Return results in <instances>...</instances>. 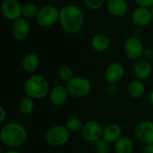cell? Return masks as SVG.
<instances>
[{"label":"cell","instance_id":"1f68e13d","mask_svg":"<svg viewBox=\"0 0 153 153\" xmlns=\"http://www.w3.org/2000/svg\"><path fill=\"white\" fill-rule=\"evenodd\" d=\"M143 153H153V143L144 145L143 149Z\"/></svg>","mask_w":153,"mask_h":153},{"label":"cell","instance_id":"5b68a950","mask_svg":"<svg viewBox=\"0 0 153 153\" xmlns=\"http://www.w3.org/2000/svg\"><path fill=\"white\" fill-rule=\"evenodd\" d=\"M65 87L69 95L75 99H82L88 96L92 89L90 80L83 76H74L72 80L66 82Z\"/></svg>","mask_w":153,"mask_h":153},{"label":"cell","instance_id":"cb8c5ba5","mask_svg":"<svg viewBox=\"0 0 153 153\" xmlns=\"http://www.w3.org/2000/svg\"><path fill=\"white\" fill-rule=\"evenodd\" d=\"M83 124L84 123H82V119L78 117H71L67 119L65 126L70 133H77L82 131Z\"/></svg>","mask_w":153,"mask_h":153},{"label":"cell","instance_id":"603a6c76","mask_svg":"<svg viewBox=\"0 0 153 153\" xmlns=\"http://www.w3.org/2000/svg\"><path fill=\"white\" fill-rule=\"evenodd\" d=\"M39 10V8L38 7L37 4H35L33 3H26V4H22V17L27 19V20L36 18V16L38 15Z\"/></svg>","mask_w":153,"mask_h":153},{"label":"cell","instance_id":"277c9868","mask_svg":"<svg viewBox=\"0 0 153 153\" xmlns=\"http://www.w3.org/2000/svg\"><path fill=\"white\" fill-rule=\"evenodd\" d=\"M71 133L63 125H56L47 130L45 133L46 143L52 147H62L65 146L70 140Z\"/></svg>","mask_w":153,"mask_h":153},{"label":"cell","instance_id":"e0dca14e","mask_svg":"<svg viewBox=\"0 0 153 153\" xmlns=\"http://www.w3.org/2000/svg\"><path fill=\"white\" fill-rule=\"evenodd\" d=\"M110 39L103 33H98L94 35L91 39V48L99 53H102L107 51L110 47Z\"/></svg>","mask_w":153,"mask_h":153},{"label":"cell","instance_id":"f546056e","mask_svg":"<svg viewBox=\"0 0 153 153\" xmlns=\"http://www.w3.org/2000/svg\"><path fill=\"white\" fill-rule=\"evenodd\" d=\"M117 86L116 84H108L107 87V93L109 96H114L117 93Z\"/></svg>","mask_w":153,"mask_h":153},{"label":"cell","instance_id":"4dcf8cb0","mask_svg":"<svg viewBox=\"0 0 153 153\" xmlns=\"http://www.w3.org/2000/svg\"><path fill=\"white\" fill-rule=\"evenodd\" d=\"M7 114H6V110L4 108V106H0V123L4 124L5 119H6Z\"/></svg>","mask_w":153,"mask_h":153},{"label":"cell","instance_id":"d590c367","mask_svg":"<svg viewBox=\"0 0 153 153\" xmlns=\"http://www.w3.org/2000/svg\"><path fill=\"white\" fill-rule=\"evenodd\" d=\"M46 1H48V2H56V1H58V0H46Z\"/></svg>","mask_w":153,"mask_h":153},{"label":"cell","instance_id":"d4e9b609","mask_svg":"<svg viewBox=\"0 0 153 153\" xmlns=\"http://www.w3.org/2000/svg\"><path fill=\"white\" fill-rule=\"evenodd\" d=\"M57 73H58L59 78H60L62 81L65 82H69L70 80H72V79L74 77L73 69H72L71 67L67 66V65L61 66V67L58 69V72H57Z\"/></svg>","mask_w":153,"mask_h":153},{"label":"cell","instance_id":"7402d4cb","mask_svg":"<svg viewBox=\"0 0 153 153\" xmlns=\"http://www.w3.org/2000/svg\"><path fill=\"white\" fill-rule=\"evenodd\" d=\"M18 108H19V111H20L21 114H22L24 116L30 115L34 111V109H35L34 100L30 98V97H28V96L23 97L20 100V102H19Z\"/></svg>","mask_w":153,"mask_h":153},{"label":"cell","instance_id":"52a82bcc","mask_svg":"<svg viewBox=\"0 0 153 153\" xmlns=\"http://www.w3.org/2000/svg\"><path fill=\"white\" fill-rule=\"evenodd\" d=\"M37 23L41 27H50L59 21V9L53 4H46L39 8L36 16Z\"/></svg>","mask_w":153,"mask_h":153},{"label":"cell","instance_id":"4fadbf2b","mask_svg":"<svg viewBox=\"0 0 153 153\" xmlns=\"http://www.w3.org/2000/svg\"><path fill=\"white\" fill-rule=\"evenodd\" d=\"M30 33V24L29 20L21 17L13 22L12 24V35L19 41L25 40Z\"/></svg>","mask_w":153,"mask_h":153},{"label":"cell","instance_id":"7c38bea8","mask_svg":"<svg viewBox=\"0 0 153 153\" xmlns=\"http://www.w3.org/2000/svg\"><path fill=\"white\" fill-rule=\"evenodd\" d=\"M131 21L136 28H143L148 26L153 21L150 8L137 6L131 14Z\"/></svg>","mask_w":153,"mask_h":153},{"label":"cell","instance_id":"484cf974","mask_svg":"<svg viewBox=\"0 0 153 153\" xmlns=\"http://www.w3.org/2000/svg\"><path fill=\"white\" fill-rule=\"evenodd\" d=\"M95 151L97 153H109L110 152L109 143H108L104 139L100 140L95 143Z\"/></svg>","mask_w":153,"mask_h":153},{"label":"cell","instance_id":"e575fe53","mask_svg":"<svg viewBox=\"0 0 153 153\" xmlns=\"http://www.w3.org/2000/svg\"><path fill=\"white\" fill-rule=\"evenodd\" d=\"M151 9V12H152V19H153V5L150 8Z\"/></svg>","mask_w":153,"mask_h":153},{"label":"cell","instance_id":"7a4b0ae2","mask_svg":"<svg viewBox=\"0 0 153 153\" xmlns=\"http://www.w3.org/2000/svg\"><path fill=\"white\" fill-rule=\"evenodd\" d=\"M27 139V129L18 122L6 123L1 128L0 141L4 146L10 149H16L22 146Z\"/></svg>","mask_w":153,"mask_h":153},{"label":"cell","instance_id":"83f0119b","mask_svg":"<svg viewBox=\"0 0 153 153\" xmlns=\"http://www.w3.org/2000/svg\"><path fill=\"white\" fill-rule=\"evenodd\" d=\"M134 2L137 4V6L151 8L153 5V0H134Z\"/></svg>","mask_w":153,"mask_h":153},{"label":"cell","instance_id":"9a60e30c","mask_svg":"<svg viewBox=\"0 0 153 153\" xmlns=\"http://www.w3.org/2000/svg\"><path fill=\"white\" fill-rule=\"evenodd\" d=\"M69 92L66 89L65 86L58 84L54 86L49 92V100L52 103V105L60 107L63 106L68 100L69 97Z\"/></svg>","mask_w":153,"mask_h":153},{"label":"cell","instance_id":"3957f363","mask_svg":"<svg viewBox=\"0 0 153 153\" xmlns=\"http://www.w3.org/2000/svg\"><path fill=\"white\" fill-rule=\"evenodd\" d=\"M50 84L48 79L42 74H32L30 76L24 85L23 91L26 96L33 100H42L49 95Z\"/></svg>","mask_w":153,"mask_h":153},{"label":"cell","instance_id":"836d02e7","mask_svg":"<svg viewBox=\"0 0 153 153\" xmlns=\"http://www.w3.org/2000/svg\"><path fill=\"white\" fill-rule=\"evenodd\" d=\"M3 153H22L20 152L19 151H17V150H15V149H10V150H7V151H5Z\"/></svg>","mask_w":153,"mask_h":153},{"label":"cell","instance_id":"f1b7e54d","mask_svg":"<svg viewBox=\"0 0 153 153\" xmlns=\"http://www.w3.org/2000/svg\"><path fill=\"white\" fill-rule=\"evenodd\" d=\"M143 57L145 58L146 60H149V61L152 62L153 60V48H145L144 49V52H143Z\"/></svg>","mask_w":153,"mask_h":153},{"label":"cell","instance_id":"d6a6232c","mask_svg":"<svg viewBox=\"0 0 153 153\" xmlns=\"http://www.w3.org/2000/svg\"><path fill=\"white\" fill-rule=\"evenodd\" d=\"M148 99H149V101H150V103L152 104L153 106V90L150 92V94H149V97H148Z\"/></svg>","mask_w":153,"mask_h":153},{"label":"cell","instance_id":"8fae6325","mask_svg":"<svg viewBox=\"0 0 153 153\" xmlns=\"http://www.w3.org/2000/svg\"><path fill=\"white\" fill-rule=\"evenodd\" d=\"M22 5L18 0H3L1 11L3 16L8 21H15L22 17Z\"/></svg>","mask_w":153,"mask_h":153},{"label":"cell","instance_id":"d6986e66","mask_svg":"<svg viewBox=\"0 0 153 153\" xmlns=\"http://www.w3.org/2000/svg\"><path fill=\"white\" fill-rule=\"evenodd\" d=\"M39 64H40L39 57L35 53L27 54L22 60V67L23 71L29 74H32L36 72L39 66Z\"/></svg>","mask_w":153,"mask_h":153},{"label":"cell","instance_id":"ffe728a7","mask_svg":"<svg viewBox=\"0 0 153 153\" xmlns=\"http://www.w3.org/2000/svg\"><path fill=\"white\" fill-rule=\"evenodd\" d=\"M146 91V86L143 81L141 80H134L129 82L127 85V93L133 99H140L142 98Z\"/></svg>","mask_w":153,"mask_h":153},{"label":"cell","instance_id":"8992f818","mask_svg":"<svg viewBox=\"0 0 153 153\" xmlns=\"http://www.w3.org/2000/svg\"><path fill=\"white\" fill-rule=\"evenodd\" d=\"M123 49L126 58L135 62L143 58L145 48L143 41L137 36H131L128 37L124 42Z\"/></svg>","mask_w":153,"mask_h":153},{"label":"cell","instance_id":"9c48e42d","mask_svg":"<svg viewBox=\"0 0 153 153\" xmlns=\"http://www.w3.org/2000/svg\"><path fill=\"white\" fill-rule=\"evenodd\" d=\"M134 136L144 145L153 143V121L144 120L139 123L134 129Z\"/></svg>","mask_w":153,"mask_h":153},{"label":"cell","instance_id":"2e32d148","mask_svg":"<svg viewBox=\"0 0 153 153\" xmlns=\"http://www.w3.org/2000/svg\"><path fill=\"white\" fill-rule=\"evenodd\" d=\"M106 5L110 15L117 18L126 15L129 10V4L126 0H108Z\"/></svg>","mask_w":153,"mask_h":153},{"label":"cell","instance_id":"4316f807","mask_svg":"<svg viewBox=\"0 0 153 153\" xmlns=\"http://www.w3.org/2000/svg\"><path fill=\"white\" fill-rule=\"evenodd\" d=\"M84 4L90 10L97 11L106 4V0H84Z\"/></svg>","mask_w":153,"mask_h":153},{"label":"cell","instance_id":"ac0fdd59","mask_svg":"<svg viewBox=\"0 0 153 153\" xmlns=\"http://www.w3.org/2000/svg\"><path fill=\"white\" fill-rule=\"evenodd\" d=\"M123 130L122 127L116 123H112L108 125L103 129V136L102 139L107 141L108 143H116L119 138H121L123 135Z\"/></svg>","mask_w":153,"mask_h":153},{"label":"cell","instance_id":"5bb4252c","mask_svg":"<svg viewBox=\"0 0 153 153\" xmlns=\"http://www.w3.org/2000/svg\"><path fill=\"white\" fill-rule=\"evenodd\" d=\"M134 74L136 79L141 81H145L152 75V65L151 61L146 60L145 58H141L134 62L133 67Z\"/></svg>","mask_w":153,"mask_h":153},{"label":"cell","instance_id":"44dd1931","mask_svg":"<svg viewBox=\"0 0 153 153\" xmlns=\"http://www.w3.org/2000/svg\"><path fill=\"white\" fill-rule=\"evenodd\" d=\"M134 148V142L128 136H122L115 143L116 153H133Z\"/></svg>","mask_w":153,"mask_h":153},{"label":"cell","instance_id":"6da1fadb","mask_svg":"<svg viewBox=\"0 0 153 153\" xmlns=\"http://www.w3.org/2000/svg\"><path fill=\"white\" fill-rule=\"evenodd\" d=\"M62 30L68 34H76L84 25V13L75 4H65L59 9V21Z\"/></svg>","mask_w":153,"mask_h":153},{"label":"cell","instance_id":"ba28073f","mask_svg":"<svg viewBox=\"0 0 153 153\" xmlns=\"http://www.w3.org/2000/svg\"><path fill=\"white\" fill-rule=\"evenodd\" d=\"M103 129L104 128L99 122L94 120H89L83 124L81 133L85 141L91 143H96L97 142L102 139Z\"/></svg>","mask_w":153,"mask_h":153},{"label":"cell","instance_id":"30bf717a","mask_svg":"<svg viewBox=\"0 0 153 153\" xmlns=\"http://www.w3.org/2000/svg\"><path fill=\"white\" fill-rule=\"evenodd\" d=\"M126 74L125 66L118 62L109 64L104 72V78L108 84H117L124 78Z\"/></svg>","mask_w":153,"mask_h":153}]
</instances>
